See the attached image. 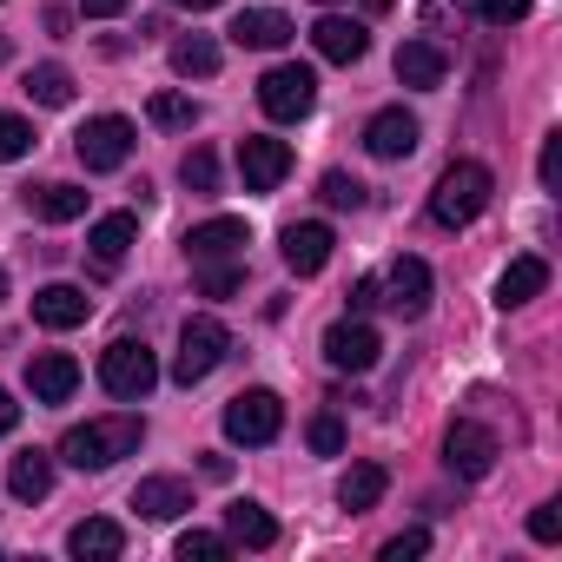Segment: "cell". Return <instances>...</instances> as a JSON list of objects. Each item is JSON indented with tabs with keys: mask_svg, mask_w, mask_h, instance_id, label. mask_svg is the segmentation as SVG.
<instances>
[{
	"mask_svg": "<svg viewBox=\"0 0 562 562\" xmlns=\"http://www.w3.org/2000/svg\"><path fill=\"white\" fill-rule=\"evenodd\" d=\"M139 437H146V424L139 417H93V424H74L67 437H60V463H74V470H106V463H120V457H133L139 450Z\"/></svg>",
	"mask_w": 562,
	"mask_h": 562,
	"instance_id": "1",
	"label": "cell"
},
{
	"mask_svg": "<svg viewBox=\"0 0 562 562\" xmlns=\"http://www.w3.org/2000/svg\"><path fill=\"white\" fill-rule=\"evenodd\" d=\"M490 192H496V179H490L483 159H450L443 179H437V192H430V218L450 225V232H463V225L490 205Z\"/></svg>",
	"mask_w": 562,
	"mask_h": 562,
	"instance_id": "2",
	"label": "cell"
},
{
	"mask_svg": "<svg viewBox=\"0 0 562 562\" xmlns=\"http://www.w3.org/2000/svg\"><path fill=\"white\" fill-rule=\"evenodd\" d=\"M225 351H232V331L218 325V318H186V331H179V358H172V384H205L218 364H225Z\"/></svg>",
	"mask_w": 562,
	"mask_h": 562,
	"instance_id": "3",
	"label": "cell"
},
{
	"mask_svg": "<svg viewBox=\"0 0 562 562\" xmlns=\"http://www.w3.org/2000/svg\"><path fill=\"white\" fill-rule=\"evenodd\" d=\"M100 384L113 391V397H126V404H139L153 384H159V358L139 345V338H113L106 351H100Z\"/></svg>",
	"mask_w": 562,
	"mask_h": 562,
	"instance_id": "4",
	"label": "cell"
},
{
	"mask_svg": "<svg viewBox=\"0 0 562 562\" xmlns=\"http://www.w3.org/2000/svg\"><path fill=\"white\" fill-rule=\"evenodd\" d=\"M258 106H265L271 120H305V113L318 106V74H312V67H299V60L271 67V74L258 80Z\"/></svg>",
	"mask_w": 562,
	"mask_h": 562,
	"instance_id": "5",
	"label": "cell"
},
{
	"mask_svg": "<svg viewBox=\"0 0 562 562\" xmlns=\"http://www.w3.org/2000/svg\"><path fill=\"white\" fill-rule=\"evenodd\" d=\"M74 153H80L87 172H120V166L133 159V120H120V113L87 120V126L74 133Z\"/></svg>",
	"mask_w": 562,
	"mask_h": 562,
	"instance_id": "6",
	"label": "cell"
},
{
	"mask_svg": "<svg viewBox=\"0 0 562 562\" xmlns=\"http://www.w3.org/2000/svg\"><path fill=\"white\" fill-rule=\"evenodd\" d=\"M278 430H285V404H278V391H238L225 404V437L232 443H271Z\"/></svg>",
	"mask_w": 562,
	"mask_h": 562,
	"instance_id": "7",
	"label": "cell"
},
{
	"mask_svg": "<svg viewBox=\"0 0 562 562\" xmlns=\"http://www.w3.org/2000/svg\"><path fill=\"white\" fill-rule=\"evenodd\" d=\"M443 463H450V476L483 483V476L496 470V430H483L476 417H457L450 437H443Z\"/></svg>",
	"mask_w": 562,
	"mask_h": 562,
	"instance_id": "8",
	"label": "cell"
},
{
	"mask_svg": "<svg viewBox=\"0 0 562 562\" xmlns=\"http://www.w3.org/2000/svg\"><path fill=\"white\" fill-rule=\"evenodd\" d=\"M378 358H384V338H378L364 318H338V325L325 331V364H331V371H351V378H364Z\"/></svg>",
	"mask_w": 562,
	"mask_h": 562,
	"instance_id": "9",
	"label": "cell"
},
{
	"mask_svg": "<svg viewBox=\"0 0 562 562\" xmlns=\"http://www.w3.org/2000/svg\"><path fill=\"white\" fill-rule=\"evenodd\" d=\"M238 172H245V192H278L292 172V146L251 133V139H238Z\"/></svg>",
	"mask_w": 562,
	"mask_h": 562,
	"instance_id": "10",
	"label": "cell"
},
{
	"mask_svg": "<svg viewBox=\"0 0 562 562\" xmlns=\"http://www.w3.org/2000/svg\"><path fill=\"white\" fill-rule=\"evenodd\" d=\"M378 299H384L397 318H424V312H430V265H424V258H397L391 278L378 285Z\"/></svg>",
	"mask_w": 562,
	"mask_h": 562,
	"instance_id": "11",
	"label": "cell"
},
{
	"mask_svg": "<svg viewBox=\"0 0 562 562\" xmlns=\"http://www.w3.org/2000/svg\"><path fill=\"white\" fill-rule=\"evenodd\" d=\"M285 265L299 271V278H318L325 265H331V251H338V238H331V225H318V218H305V225H285Z\"/></svg>",
	"mask_w": 562,
	"mask_h": 562,
	"instance_id": "12",
	"label": "cell"
},
{
	"mask_svg": "<svg viewBox=\"0 0 562 562\" xmlns=\"http://www.w3.org/2000/svg\"><path fill=\"white\" fill-rule=\"evenodd\" d=\"M87 318H93V299H87L80 285H41V292H34V325L74 331V325H87Z\"/></svg>",
	"mask_w": 562,
	"mask_h": 562,
	"instance_id": "13",
	"label": "cell"
},
{
	"mask_svg": "<svg viewBox=\"0 0 562 562\" xmlns=\"http://www.w3.org/2000/svg\"><path fill=\"white\" fill-rule=\"evenodd\" d=\"M225 34H232V47H258V54H271V47H285L299 27L278 14V8H245V14H232Z\"/></svg>",
	"mask_w": 562,
	"mask_h": 562,
	"instance_id": "14",
	"label": "cell"
},
{
	"mask_svg": "<svg viewBox=\"0 0 562 562\" xmlns=\"http://www.w3.org/2000/svg\"><path fill=\"white\" fill-rule=\"evenodd\" d=\"M443 74H450V54H443L437 41H404V47H397V80H404V87L437 93Z\"/></svg>",
	"mask_w": 562,
	"mask_h": 562,
	"instance_id": "15",
	"label": "cell"
},
{
	"mask_svg": "<svg viewBox=\"0 0 562 562\" xmlns=\"http://www.w3.org/2000/svg\"><path fill=\"white\" fill-rule=\"evenodd\" d=\"M133 238H139V218H133V212H106V218L87 232V251H93L100 271H120L126 251H133Z\"/></svg>",
	"mask_w": 562,
	"mask_h": 562,
	"instance_id": "16",
	"label": "cell"
},
{
	"mask_svg": "<svg viewBox=\"0 0 562 562\" xmlns=\"http://www.w3.org/2000/svg\"><path fill=\"white\" fill-rule=\"evenodd\" d=\"M245 245H251L245 218H205V225L186 232V258H192V265H199V258H238Z\"/></svg>",
	"mask_w": 562,
	"mask_h": 562,
	"instance_id": "17",
	"label": "cell"
},
{
	"mask_svg": "<svg viewBox=\"0 0 562 562\" xmlns=\"http://www.w3.org/2000/svg\"><path fill=\"white\" fill-rule=\"evenodd\" d=\"M74 384H80V364H74L67 351H41V358L27 364V391H34V404H67Z\"/></svg>",
	"mask_w": 562,
	"mask_h": 562,
	"instance_id": "18",
	"label": "cell"
},
{
	"mask_svg": "<svg viewBox=\"0 0 562 562\" xmlns=\"http://www.w3.org/2000/svg\"><path fill=\"white\" fill-rule=\"evenodd\" d=\"M133 509H139L146 522H172V516L192 509V483H186V476H146V483L133 490Z\"/></svg>",
	"mask_w": 562,
	"mask_h": 562,
	"instance_id": "19",
	"label": "cell"
},
{
	"mask_svg": "<svg viewBox=\"0 0 562 562\" xmlns=\"http://www.w3.org/2000/svg\"><path fill=\"white\" fill-rule=\"evenodd\" d=\"M364 146H371L378 159H411V153H417V120H411L404 106H384V113L364 126Z\"/></svg>",
	"mask_w": 562,
	"mask_h": 562,
	"instance_id": "20",
	"label": "cell"
},
{
	"mask_svg": "<svg viewBox=\"0 0 562 562\" xmlns=\"http://www.w3.org/2000/svg\"><path fill=\"white\" fill-rule=\"evenodd\" d=\"M542 292H549V265H542V258H509L503 278H496V305H503V312H516V305H529V299H542Z\"/></svg>",
	"mask_w": 562,
	"mask_h": 562,
	"instance_id": "21",
	"label": "cell"
},
{
	"mask_svg": "<svg viewBox=\"0 0 562 562\" xmlns=\"http://www.w3.org/2000/svg\"><path fill=\"white\" fill-rule=\"evenodd\" d=\"M312 47H318L325 60H338V67H351V60H364V47H371V34H364L358 21H345V14H325V21L312 27Z\"/></svg>",
	"mask_w": 562,
	"mask_h": 562,
	"instance_id": "22",
	"label": "cell"
},
{
	"mask_svg": "<svg viewBox=\"0 0 562 562\" xmlns=\"http://www.w3.org/2000/svg\"><path fill=\"white\" fill-rule=\"evenodd\" d=\"M225 536H232V549H271L278 542V522L251 496H238V503H225Z\"/></svg>",
	"mask_w": 562,
	"mask_h": 562,
	"instance_id": "23",
	"label": "cell"
},
{
	"mask_svg": "<svg viewBox=\"0 0 562 562\" xmlns=\"http://www.w3.org/2000/svg\"><path fill=\"white\" fill-rule=\"evenodd\" d=\"M67 549H74L80 562H87V555H93V562H113V555L126 549V529H120L113 516H87V522H74V536H67Z\"/></svg>",
	"mask_w": 562,
	"mask_h": 562,
	"instance_id": "24",
	"label": "cell"
},
{
	"mask_svg": "<svg viewBox=\"0 0 562 562\" xmlns=\"http://www.w3.org/2000/svg\"><path fill=\"white\" fill-rule=\"evenodd\" d=\"M8 490H14L21 503H41V496L54 490V457H47V450H21V457L8 463Z\"/></svg>",
	"mask_w": 562,
	"mask_h": 562,
	"instance_id": "25",
	"label": "cell"
},
{
	"mask_svg": "<svg viewBox=\"0 0 562 562\" xmlns=\"http://www.w3.org/2000/svg\"><path fill=\"white\" fill-rule=\"evenodd\" d=\"M27 205H34L47 225H67V218H80V212H87V192H80V186H67V179H54V186H27Z\"/></svg>",
	"mask_w": 562,
	"mask_h": 562,
	"instance_id": "26",
	"label": "cell"
},
{
	"mask_svg": "<svg viewBox=\"0 0 562 562\" xmlns=\"http://www.w3.org/2000/svg\"><path fill=\"white\" fill-rule=\"evenodd\" d=\"M384 490H391L384 463H351V470H345V483H338V503H345V509H378V503H384Z\"/></svg>",
	"mask_w": 562,
	"mask_h": 562,
	"instance_id": "27",
	"label": "cell"
},
{
	"mask_svg": "<svg viewBox=\"0 0 562 562\" xmlns=\"http://www.w3.org/2000/svg\"><path fill=\"white\" fill-rule=\"evenodd\" d=\"M172 74H179V80H212V74H218V41H212V34H186V41L172 47Z\"/></svg>",
	"mask_w": 562,
	"mask_h": 562,
	"instance_id": "28",
	"label": "cell"
},
{
	"mask_svg": "<svg viewBox=\"0 0 562 562\" xmlns=\"http://www.w3.org/2000/svg\"><path fill=\"white\" fill-rule=\"evenodd\" d=\"M27 100H34V106H74V74H67L60 60L34 67V74H27Z\"/></svg>",
	"mask_w": 562,
	"mask_h": 562,
	"instance_id": "29",
	"label": "cell"
},
{
	"mask_svg": "<svg viewBox=\"0 0 562 562\" xmlns=\"http://www.w3.org/2000/svg\"><path fill=\"white\" fill-rule=\"evenodd\" d=\"M192 271H199V292H205V299H232V292L245 285V271H238L232 258H199Z\"/></svg>",
	"mask_w": 562,
	"mask_h": 562,
	"instance_id": "30",
	"label": "cell"
},
{
	"mask_svg": "<svg viewBox=\"0 0 562 562\" xmlns=\"http://www.w3.org/2000/svg\"><path fill=\"white\" fill-rule=\"evenodd\" d=\"M318 199H325L331 212H358L371 192H364V179H351V172H325V179H318Z\"/></svg>",
	"mask_w": 562,
	"mask_h": 562,
	"instance_id": "31",
	"label": "cell"
},
{
	"mask_svg": "<svg viewBox=\"0 0 562 562\" xmlns=\"http://www.w3.org/2000/svg\"><path fill=\"white\" fill-rule=\"evenodd\" d=\"M146 120H153V126H166V133H179V126H192V120H199V106H192L186 93H153Z\"/></svg>",
	"mask_w": 562,
	"mask_h": 562,
	"instance_id": "32",
	"label": "cell"
},
{
	"mask_svg": "<svg viewBox=\"0 0 562 562\" xmlns=\"http://www.w3.org/2000/svg\"><path fill=\"white\" fill-rule=\"evenodd\" d=\"M179 179H186L192 192H218V159H212L205 146H192V153L179 159Z\"/></svg>",
	"mask_w": 562,
	"mask_h": 562,
	"instance_id": "33",
	"label": "cell"
},
{
	"mask_svg": "<svg viewBox=\"0 0 562 562\" xmlns=\"http://www.w3.org/2000/svg\"><path fill=\"white\" fill-rule=\"evenodd\" d=\"M34 153V126L21 113H0V159H27Z\"/></svg>",
	"mask_w": 562,
	"mask_h": 562,
	"instance_id": "34",
	"label": "cell"
},
{
	"mask_svg": "<svg viewBox=\"0 0 562 562\" xmlns=\"http://www.w3.org/2000/svg\"><path fill=\"white\" fill-rule=\"evenodd\" d=\"M212 562V555H232V536H212V529H186L179 536V562Z\"/></svg>",
	"mask_w": 562,
	"mask_h": 562,
	"instance_id": "35",
	"label": "cell"
},
{
	"mask_svg": "<svg viewBox=\"0 0 562 562\" xmlns=\"http://www.w3.org/2000/svg\"><path fill=\"white\" fill-rule=\"evenodd\" d=\"M305 437H312V450H318V457H338V450H345V424H338L331 411H325V417H312V430H305Z\"/></svg>",
	"mask_w": 562,
	"mask_h": 562,
	"instance_id": "36",
	"label": "cell"
},
{
	"mask_svg": "<svg viewBox=\"0 0 562 562\" xmlns=\"http://www.w3.org/2000/svg\"><path fill=\"white\" fill-rule=\"evenodd\" d=\"M476 14H483L490 27H516V21L529 14V0H476Z\"/></svg>",
	"mask_w": 562,
	"mask_h": 562,
	"instance_id": "37",
	"label": "cell"
},
{
	"mask_svg": "<svg viewBox=\"0 0 562 562\" xmlns=\"http://www.w3.org/2000/svg\"><path fill=\"white\" fill-rule=\"evenodd\" d=\"M424 549H430V536L424 529H404V536L384 542V562H404V555H424Z\"/></svg>",
	"mask_w": 562,
	"mask_h": 562,
	"instance_id": "38",
	"label": "cell"
},
{
	"mask_svg": "<svg viewBox=\"0 0 562 562\" xmlns=\"http://www.w3.org/2000/svg\"><path fill=\"white\" fill-rule=\"evenodd\" d=\"M529 536H536V542H555V536H562V516H555V503L529 509Z\"/></svg>",
	"mask_w": 562,
	"mask_h": 562,
	"instance_id": "39",
	"label": "cell"
},
{
	"mask_svg": "<svg viewBox=\"0 0 562 562\" xmlns=\"http://www.w3.org/2000/svg\"><path fill=\"white\" fill-rule=\"evenodd\" d=\"M562 179V139H542V186Z\"/></svg>",
	"mask_w": 562,
	"mask_h": 562,
	"instance_id": "40",
	"label": "cell"
},
{
	"mask_svg": "<svg viewBox=\"0 0 562 562\" xmlns=\"http://www.w3.org/2000/svg\"><path fill=\"white\" fill-rule=\"evenodd\" d=\"M371 305H384L378 299V278H358V285H351V312H371Z\"/></svg>",
	"mask_w": 562,
	"mask_h": 562,
	"instance_id": "41",
	"label": "cell"
},
{
	"mask_svg": "<svg viewBox=\"0 0 562 562\" xmlns=\"http://www.w3.org/2000/svg\"><path fill=\"white\" fill-rule=\"evenodd\" d=\"M80 14L87 21H113V14H126V0H80Z\"/></svg>",
	"mask_w": 562,
	"mask_h": 562,
	"instance_id": "42",
	"label": "cell"
},
{
	"mask_svg": "<svg viewBox=\"0 0 562 562\" xmlns=\"http://www.w3.org/2000/svg\"><path fill=\"white\" fill-rule=\"evenodd\" d=\"M14 424H21V404H14V397H8V391H0V437H8V430H14Z\"/></svg>",
	"mask_w": 562,
	"mask_h": 562,
	"instance_id": "43",
	"label": "cell"
},
{
	"mask_svg": "<svg viewBox=\"0 0 562 562\" xmlns=\"http://www.w3.org/2000/svg\"><path fill=\"white\" fill-rule=\"evenodd\" d=\"M199 470H205V476H212V483H225V476H232V457H205V463H199Z\"/></svg>",
	"mask_w": 562,
	"mask_h": 562,
	"instance_id": "44",
	"label": "cell"
},
{
	"mask_svg": "<svg viewBox=\"0 0 562 562\" xmlns=\"http://www.w3.org/2000/svg\"><path fill=\"white\" fill-rule=\"evenodd\" d=\"M172 8H192V14H212V8H225V0H172Z\"/></svg>",
	"mask_w": 562,
	"mask_h": 562,
	"instance_id": "45",
	"label": "cell"
},
{
	"mask_svg": "<svg viewBox=\"0 0 562 562\" xmlns=\"http://www.w3.org/2000/svg\"><path fill=\"white\" fill-rule=\"evenodd\" d=\"M0 299H8V271H0Z\"/></svg>",
	"mask_w": 562,
	"mask_h": 562,
	"instance_id": "46",
	"label": "cell"
},
{
	"mask_svg": "<svg viewBox=\"0 0 562 562\" xmlns=\"http://www.w3.org/2000/svg\"><path fill=\"white\" fill-rule=\"evenodd\" d=\"M318 8H331V0H318Z\"/></svg>",
	"mask_w": 562,
	"mask_h": 562,
	"instance_id": "47",
	"label": "cell"
}]
</instances>
